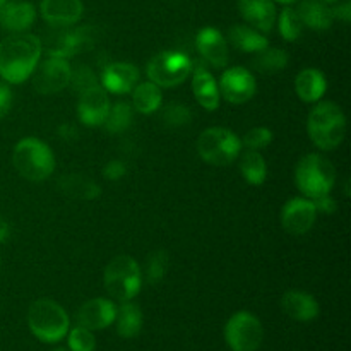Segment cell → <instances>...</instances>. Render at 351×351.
<instances>
[{"instance_id": "cell-14", "label": "cell", "mask_w": 351, "mask_h": 351, "mask_svg": "<svg viewBox=\"0 0 351 351\" xmlns=\"http://www.w3.org/2000/svg\"><path fill=\"white\" fill-rule=\"evenodd\" d=\"M110 99L101 84L79 95L77 115L84 125L99 127L105 123L110 112Z\"/></svg>"}, {"instance_id": "cell-24", "label": "cell", "mask_w": 351, "mask_h": 351, "mask_svg": "<svg viewBox=\"0 0 351 351\" xmlns=\"http://www.w3.org/2000/svg\"><path fill=\"white\" fill-rule=\"evenodd\" d=\"M297 12L304 26H308L315 31L329 29L335 21L331 7H328V3L322 0H304Z\"/></svg>"}, {"instance_id": "cell-29", "label": "cell", "mask_w": 351, "mask_h": 351, "mask_svg": "<svg viewBox=\"0 0 351 351\" xmlns=\"http://www.w3.org/2000/svg\"><path fill=\"white\" fill-rule=\"evenodd\" d=\"M240 171L250 185H263L267 177V165L259 151L247 149L240 154Z\"/></svg>"}, {"instance_id": "cell-37", "label": "cell", "mask_w": 351, "mask_h": 351, "mask_svg": "<svg viewBox=\"0 0 351 351\" xmlns=\"http://www.w3.org/2000/svg\"><path fill=\"white\" fill-rule=\"evenodd\" d=\"M271 141H273V132L267 127H256V129H250L245 134V137H243V146L247 149L261 151L266 146H269Z\"/></svg>"}, {"instance_id": "cell-10", "label": "cell", "mask_w": 351, "mask_h": 351, "mask_svg": "<svg viewBox=\"0 0 351 351\" xmlns=\"http://www.w3.org/2000/svg\"><path fill=\"white\" fill-rule=\"evenodd\" d=\"M72 69L69 60L58 57H47L45 60L38 62L36 69L33 71V86L40 95H55L67 88L71 82Z\"/></svg>"}, {"instance_id": "cell-2", "label": "cell", "mask_w": 351, "mask_h": 351, "mask_svg": "<svg viewBox=\"0 0 351 351\" xmlns=\"http://www.w3.org/2000/svg\"><path fill=\"white\" fill-rule=\"evenodd\" d=\"M307 132L317 147L324 151L335 149L346 136L345 113L332 101L317 103L308 113Z\"/></svg>"}, {"instance_id": "cell-12", "label": "cell", "mask_w": 351, "mask_h": 351, "mask_svg": "<svg viewBox=\"0 0 351 351\" xmlns=\"http://www.w3.org/2000/svg\"><path fill=\"white\" fill-rule=\"evenodd\" d=\"M317 219V209L307 197H293L281 209V225L291 235H305Z\"/></svg>"}, {"instance_id": "cell-47", "label": "cell", "mask_w": 351, "mask_h": 351, "mask_svg": "<svg viewBox=\"0 0 351 351\" xmlns=\"http://www.w3.org/2000/svg\"><path fill=\"white\" fill-rule=\"evenodd\" d=\"M0 266H2V257H0Z\"/></svg>"}, {"instance_id": "cell-33", "label": "cell", "mask_w": 351, "mask_h": 351, "mask_svg": "<svg viewBox=\"0 0 351 351\" xmlns=\"http://www.w3.org/2000/svg\"><path fill=\"white\" fill-rule=\"evenodd\" d=\"M170 266V257L167 250H154L149 254L146 263V280L149 285L160 283Z\"/></svg>"}, {"instance_id": "cell-7", "label": "cell", "mask_w": 351, "mask_h": 351, "mask_svg": "<svg viewBox=\"0 0 351 351\" xmlns=\"http://www.w3.org/2000/svg\"><path fill=\"white\" fill-rule=\"evenodd\" d=\"M197 153L208 165L226 167L242 153V141L225 127H209L199 136Z\"/></svg>"}, {"instance_id": "cell-16", "label": "cell", "mask_w": 351, "mask_h": 351, "mask_svg": "<svg viewBox=\"0 0 351 351\" xmlns=\"http://www.w3.org/2000/svg\"><path fill=\"white\" fill-rule=\"evenodd\" d=\"M139 82V71L129 62H115L106 65L101 74V88L113 95H127Z\"/></svg>"}, {"instance_id": "cell-17", "label": "cell", "mask_w": 351, "mask_h": 351, "mask_svg": "<svg viewBox=\"0 0 351 351\" xmlns=\"http://www.w3.org/2000/svg\"><path fill=\"white\" fill-rule=\"evenodd\" d=\"M40 10L50 26L67 27L81 19L84 5L82 0H41Z\"/></svg>"}, {"instance_id": "cell-46", "label": "cell", "mask_w": 351, "mask_h": 351, "mask_svg": "<svg viewBox=\"0 0 351 351\" xmlns=\"http://www.w3.org/2000/svg\"><path fill=\"white\" fill-rule=\"evenodd\" d=\"M7 2V0H0V5H2V3H5Z\"/></svg>"}, {"instance_id": "cell-27", "label": "cell", "mask_w": 351, "mask_h": 351, "mask_svg": "<svg viewBox=\"0 0 351 351\" xmlns=\"http://www.w3.org/2000/svg\"><path fill=\"white\" fill-rule=\"evenodd\" d=\"M58 189L65 195L72 199H84V201H93L99 197L101 189L91 178L84 177L81 173H67L58 180Z\"/></svg>"}, {"instance_id": "cell-18", "label": "cell", "mask_w": 351, "mask_h": 351, "mask_svg": "<svg viewBox=\"0 0 351 351\" xmlns=\"http://www.w3.org/2000/svg\"><path fill=\"white\" fill-rule=\"evenodd\" d=\"M195 45L202 58L213 67L223 69L228 64V45L225 36L215 27H204L199 31Z\"/></svg>"}, {"instance_id": "cell-13", "label": "cell", "mask_w": 351, "mask_h": 351, "mask_svg": "<svg viewBox=\"0 0 351 351\" xmlns=\"http://www.w3.org/2000/svg\"><path fill=\"white\" fill-rule=\"evenodd\" d=\"M53 27L50 34L41 41V51L47 53V57H58V58H69L74 53H77L86 45L89 36H86V29L71 31L65 27Z\"/></svg>"}, {"instance_id": "cell-30", "label": "cell", "mask_w": 351, "mask_h": 351, "mask_svg": "<svg viewBox=\"0 0 351 351\" xmlns=\"http://www.w3.org/2000/svg\"><path fill=\"white\" fill-rule=\"evenodd\" d=\"M288 53L280 48H269L266 47L264 50L257 51L256 58L252 60L256 71L263 72V74H276V72L283 71L288 65Z\"/></svg>"}, {"instance_id": "cell-42", "label": "cell", "mask_w": 351, "mask_h": 351, "mask_svg": "<svg viewBox=\"0 0 351 351\" xmlns=\"http://www.w3.org/2000/svg\"><path fill=\"white\" fill-rule=\"evenodd\" d=\"M9 233H10V226H9V223H7L5 219L0 218V243L5 242L7 237H9Z\"/></svg>"}, {"instance_id": "cell-9", "label": "cell", "mask_w": 351, "mask_h": 351, "mask_svg": "<svg viewBox=\"0 0 351 351\" xmlns=\"http://www.w3.org/2000/svg\"><path fill=\"white\" fill-rule=\"evenodd\" d=\"M264 328L250 312H237L225 326V341L232 351H257L263 345Z\"/></svg>"}, {"instance_id": "cell-21", "label": "cell", "mask_w": 351, "mask_h": 351, "mask_svg": "<svg viewBox=\"0 0 351 351\" xmlns=\"http://www.w3.org/2000/svg\"><path fill=\"white\" fill-rule=\"evenodd\" d=\"M285 314L298 322H311L319 315V304L311 293L300 290H290L281 298Z\"/></svg>"}, {"instance_id": "cell-6", "label": "cell", "mask_w": 351, "mask_h": 351, "mask_svg": "<svg viewBox=\"0 0 351 351\" xmlns=\"http://www.w3.org/2000/svg\"><path fill=\"white\" fill-rule=\"evenodd\" d=\"M103 281L110 297L119 302H129L141 291L143 271L132 257L123 254L110 261L105 267Z\"/></svg>"}, {"instance_id": "cell-31", "label": "cell", "mask_w": 351, "mask_h": 351, "mask_svg": "<svg viewBox=\"0 0 351 351\" xmlns=\"http://www.w3.org/2000/svg\"><path fill=\"white\" fill-rule=\"evenodd\" d=\"M130 123H132V108L129 103L119 101L110 106V112L103 125L110 134H120L129 129Z\"/></svg>"}, {"instance_id": "cell-4", "label": "cell", "mask_w": 351, "mask_h": 351, "mask_svg": "<svg viewBox=\"0 0 351 351\" xmlns=\"http://www.w3.org/2000/svg\"><path fill=\"white\" fill-rule=\"evenodd\" d=\"M12 163L17 173L29 182H43L53 173L55 156L50 147L36 137H26L14 147Z\"/></svg>"}, {"instance_id": "cell-32", "label": "cell", "mask_w": 351, "mask_h": 351, "mask_svg": "<svg viewBox=\"0 0 351 351\" xmlns=\"http://www.w3.org/2000/svg\"><path fill=\"white\" fill-rule=\"evenodd\" d=\"M278 27H280L281 36L287 41H297L304 33V23H302L300 16L295 9L287 7L281 10L280 17H278Z\"/></svg>"}, {"instance_id": "cell-19", "label": "cell", "mask_w": 351, "mask_h": 351, "mask_svg": "<svg viewBox=\"0 0 351 351\" xmlns=\"http://www.w3.org/2000/svg\"><path fill=\"white\" fill-rule=\"evenodd\" d=\"M239 12L261 33H269L276 21V7L273 0H239Z\"/></svg>"}, {"instance_id": "cell-28", "label": "cell", "mask_w": 351, "mask_h": 351, "mask_svg": "<svg viewBox=\"0 0 351 351\" xmlns=\"http://www.w3.org/2000/svg\"><path fill=\"white\" fill-rule=\"evenodd\" d=\"M161 101H163V96H161L160 86H156L154 82H141L136 84L132 89V105L134 108L139 113L144 115H149L160 110Z\"/></svg>"}, {"instance_id": "cell-43", "label": "cell", "mask_w": 351, "mask_h": 351, "mask_svg": "<svg viewBox=\"0 0 351 351\" xmlns=\"http://www.w3.org/2000/svg\"><path fill=\"white\" fill-rule=\"evenodd\" d=\"M276 2H280V3H285V5H290V3H295V2H298V0H276Z\"/></svg>"}, {"instance_id": "cell-36", "label": "cell", "mask_w": 351, "mask_h": 351, "mask_svg": "<svg viewBox=\"0 0 351 351\" xmlns=\"http://www.w3.org/2000/svg\"><path fill=\"white\" fill-rule=\"evenodd\" d=\"M192 119V112L182 103H171L163 112V122L168 127H182L187 125Z\"/></svg>"}, {"instance_id": "cell-34", "label": "cell", "mask_w": 351, "mask_h": 351, "mask_svg": "<svg viewBox=\"0 0 351 351\" xmlns=\"http://www.w3.org/2000/svg\"><path fill=\"white\" fill-rule=\"evenodd\" d=\"M67 343L71 351H95L96 339L93 336V331L82 328V326H75L74 329L67 332Z\"/></svg>"}, {"instance_id": "cell-3", "label": "cell", "mask_w": 351, "mask_h": 351, "mask_svg": "<svg viewBox=\"0 0 351 351\" xmlns=\"http://www.w3.org/2000/svg\"><path fill=\"white\" fill-rule=\"evenodd\" d=\"M27 326L41 343H58L69 332V315L60 304L50 298L33 302L27 312Z\"/></svg>"}, {"instance_id": "cell-25", "label": "cell", "mask_w": 351, "mask_h": 351, "mask_svg": "<svg viewBox=\"0 0 351 351\" xmlns=\"http://www.w3.org/2000/svg\"><path fill=\"white\" fill-rule=\"evenodd\" d=\"M228 40L237 50L247 51V53H257L269 47V41L261 31L254 29L252 26H245V24H235L230 27Z\"/></svg>"}, {"instance_id": "cell-8", "label": "cell", "mask_w": 351, "mask_h": 351, "mask_svg": "<svg viewBox=\"0 0 351 351\" xmlns=\"http://www.w3.org/2000/svg\"><path fill=\"white\" fill-rule=\"evenodd\" d=\"M192 71V62L182 51H161L147 64V77L160 88H173L182 84Z\"/></svg>"}, {"instance_id": "cell-38", "label": "cell", "mask_w": 351, "mask_h": 351, "mask_svg": "<svg viewBox=\"0 0 351 351\" xmlns=\"http://www.w3.org/2000/svg\"><path fill=\"white\" fill-rule=\"evenodd\" d=\"M125 173H127L125 165L119 160L108 161V163H106V167L103 168V175H105V178H108V180H112V182L120 180V178H123V175Z\"/></svg>"}, {"instance_id": "cell-41", "label": "cell", "mask_w": 351, "mask_h": 351, "mask_svg": "<svg viewBox=\"0 0 351 351\" xmlns=\"http://www.w3.org/2000/svg\"><path fill=\"white\" fill-rule=\"evenodd\" d=\"M331 10H332V16L338 17V19H341L343 23H350L351 21V2L350 0H345V2L338 3V5Z\"/></svg>"}, {"instance_id": "cell-39", "label": "cell", "mask_w": 351, "mask_h": 351, "mask_svg": "<svg viewBox=\"0 0 351 351\" xmlns=\"http://www.w3.org/2000/svg\"><path fill=\"white\" fill-rule=\"evenodd\" d=\"M312 202H314L315 209H317V213H324V215H332V213L338 209V206H336L335 199L331 197L329 194L326 195H319V197L315 199H311Z\"/></svg>"}, {"instance_id": "cell-5", "label": "cell", "mask_w": 351, "mask_h": 351, "mask_svg": "<svg viewBox=\"0 0 351 351\" xmlns=\"http://www.w3.org/2000/svg\"><path fill=\"white\" fill-rule=\"evenodd\" d=\"M295 182L307 199L331 194L336 184V168L322 154H305L295 170Z\"/></svg>"}, {"instance_id": "cell-35", "label": "cell", "mask_w": 351, "mask_h": 351, "mask_svg": "<svg viewBox=\"0 0 351 351\" xmlns=\"http://www.w3.org/2000/svg\"><path fill=\"white\" fill-rule=\"evenodd\" d=\"M69 86H72V89L81 95V93L88 91V89L99 86V81L96 79L95 72H93L91 69L86 67V65H81V67H77V71H74L71 74V82H69Z\"/></svg>"}, {"instance_id": "cell-44", "label": "cell", "mask_w": 351, "mask_h": 351, "mask_svg": "<svg viewBox=\"0 0 351 351\" xmlns=\"http://www.w3.org/2000/svg\"><path fill=\"white\" fill-rule=\"evenodd\" d=\"M322 2H326V3H335V2H339V0H322Z\"/></svg>"}, {"instance_id": "cell-45", "label": "cell", "mask_w": 351, "mask_h": 351, "mask_svg": "<svg viewBox=\"0 0 351 351\" xmlns=\"http://www.w3.org/2000/svg\"><path fill=\"white\" fill-rule=\"evenodd\" d=\"M53 351H67V350H64V348H57V350H53Z\"/></svg>"}, {"instance_id": "cell-23", "label": "cell", "mask_w": 351, "mask_h": 351, "mask_svg": "<svg viewBox=\"0 0 351 351\" xmlns=\"http://www.w3.org/2000/svg\"><path fill=\"white\" fill-rule=\"evenodd\" d=\"M328 89L326 75L317 69H304L295 79V91L302 101L315 103L324 96Z\"/></svg>"}, {"instance_id": "cell-40", "label": "cell", "mask_w": 351, "mask_h": 351, "mask_svg": "<svg viewBox=\"0 0 351 351\" xmlns=\"http://www.w3.org/2000/svg\"><path fill=\"white\" fill-rule=\"evenodd\" d=\"M10 106H12V91L9 86L0 82V120L9 113Z\"/></svg>"}, {"instance_id": "cell-11", "label": "cell", "mask_w": 351, "mask_h": 351, "mask_svg": "<svg viewBox=\"0 0 351 351\" xmlns=\"http://www.w3.org/2000/svg\"><path fill=\"white\" fill-rule=\"evenodd\" d=\"M219 96L232 105H242L254 98L257 84L254 75L243 67H232L223 72L219 79Z\"/></svg>"}, {"instance_id": "cell-22", "label": "cell", "mask_w": 351, "mask_h": 351, "mask_svg": "<svg viewBox=\"0 0 351 351\" xmlns=\"http://www.w3.org/2000/svg\"><path fill=\"white\" fill-rule=\"evenodd\" d=\"M192 91H194L195 99L202 108L208 112H215L219 106V88L218 82L215 81L211 72L202 65L194 69V77H192Z\"/></svg>"}, {"instance_id": "cell-1", "label": "cell", "mask_w": 351, "mask_h": 351, "mask_svg": "<svg viewBox=\"0 0 351 351\" xmlns=\"http://www.w3.org/2000/svg\"><path fill=\"white\" fill-rule=\"evenodd\" d=\"M41 41L34 34L14 33L0 41V77L21 84L31 77L41 58Z\"/></svg>"}, {"instance_id": "cell-26", "label": "cell", "mask_w": 351, "mask_h": 351, "mask_svg": "<svg viewBox=\"0 0 351 351\" xmlns=\"http://www.w3.org/2000/svg\"><path fill=\"white\" fill-rule=\"evenodd\" d=\"M115 324L117 332H119V336H122V338L130 339L139 336L144 324V315L139 305L134 304V302L130 300L122 302L120 308H117Z\"/></svg>"}, {"instance_id": "cell-15", "label": "cell", "mask_w": 351, "mask_h": 351, "mask_svg": "<svg viewBox=\"0 0 351 351\" xmlns=\"http://www.w3.org/2000/svg\"><path fill=\"white\" fill-rule=\"evenodd\" d=\"M117 305L106 298H93L77 311V324L89 331H99L115 322Z\"/></svg>"}, {"instance_id": "cell-20", "label": "cell", "mask_w": 351, "mask_h": 351, "mask_svg": "<svg viewBox=\"0 0 351 351\" xmlns=\"http://www.w3.org/2000/svg\"><path fill=\"white\" fill-rule=\"evenodd\" d=\"M36 10L29 2H5L0 5V26L12 33H24L33 26Z\"/></svg>"}]
</instances>
